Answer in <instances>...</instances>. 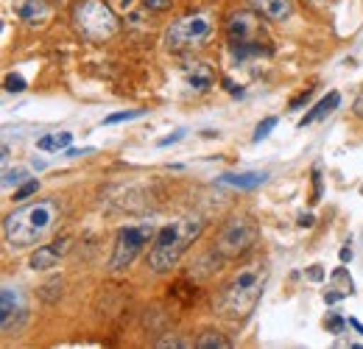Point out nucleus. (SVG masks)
<instances>
[{
	"mask_svg": "<svg viewBox=\"0 0 363 349\" xmlns=\"http://www.w3.org/2000/svg\"><path fill=\"white\" fill-rule=\"evenodd\" d=\"M227 34L238 62L260 56V53H269V45L260 43L266 31L260 28V23H257V17L252 11H235L227 23Z\"/></svg>",
	"mask_w": 363,
	"mask_h": 349,
	"instance_id": "obj_4",
	"label": "nucleus"
},
{
	"mask_svg": "<svg viewBox=\"0 0 363 349\" xmlns=\"http://www.w3.org/2000/svg\"><path fill=\"white\" fill-rule=\"evenodd\" d=\"M252 240H255V226L246 218H232L227 226L221 229V235H218V252H221L224 257H235V255H240Z\"/></svg>",
	"mask_w": 363,
	"mask_h": 349,
	"instance_id": "obj_8",
	"label": "nucleus"
},
{
	"mask_svg": "<svg viewBox=\"0 0 363 349\" xmlns=\"http://www.w3.org/2000/svg\"><path fill=\"white\" fill-rule=\"evenodd\" d=\"M145 6H148V11H165L171 6V0H145Z\"/></svg>",
	"mask_w": 363,
	"mask_h": 349,
	"instance_id": "obj_25",
	"label": "nucleus"
},
{
	"mask_svg": "<svg viewBox=\"0 0 363 349\" xmlns=\"http://www.w3.org/2000/svg\"><path fill=\"white\" fill-rule=\"evenodd\" d=\"M62 255H65V246H59V243H53V246H40V249L31 255L28 265H31L34 271H45V268L59 265Z\"/></svg>",
	"mask_w": 363,
	"mask_h": 349,
	"instance_id": "obj_12",
	"label": "nucleus"
},
{
	"mask_svg": "<svg viewBox=\"0 0 363 349\" xmlns=\"http://www.w3.org/2000/svg\"><path fill=\"white\" fill-rule=\"evenodd\" d=\"M266 182V174H224L221 176V184L229 187H238V190H255Z\"/></svg>",
	"mask_w": 363,
	"mask_h": 349,
	"instance_id": "obj_13",
	"label": "nucleus"
},
{
	"mask_svg": "<svg viewBox=\"0 0 363 349\" xmlns=\"http://www.w3.org/2000/svg\"><path fill=\"white\" fill-rule=\"evenodd\" d=\"M341 297H344L341 291H330V294H324V302L327 305H335V302H341Z\"/></svg>",
	"mask_w": 363,
	"mask_h": 349,
	"instance_id": "obj_28",
	"label": "nucleus"
},
{
	"mask_svg": "<svg viewBox=\"0 0 363 349\" xmlns=\"http://www.w3.org/2000/svg\"><path fill=\"white\" fill-rule=\"evenodd\" d=\"M350 260H352V249L344 246V249H341V262H350Z\"/></svg>",
	"mask_w": 363,
	"mask_h": 349,
	"instance_id": "obj_29",
	"label": "nucleus"
},
{
	"mask_svg": "<svg viewBox=\"0 0 363 349\" xmlns=\"http://www.w3.org/2000/svg\"><path fill=\"white\" fill-rule=\"evenodd\" d=\"M274 126H277V118H266V121H260V123H257V129H255V134H252V140H255V143L266 140V137L274 131Z\"/></svg>",
	"mask_w": 363,
	"mask_h": 349,
	"instance_id": "obj_19",
	"label": "nucleus"
},
{
	"mask_svg": "<svg viewBox=\"0 0 363 349\" xmlns=\"http://www.w3.org/2000/svg\"><path fill=\"white\" fill-rule=\"evenodd\" d=\"M305 277H311L313 282H321V279H324V271H321V265H311V268L305 271Z\"/></svg>",
	"mask_w": 363,
	"mask_h": 349,
	"instance_id": "obj_26",
	"label": "nucleus"
},
{
	"mask_svg": "<svg viewBox=\"0 0 363 349\" xmlns=\"http://www.w3.org/2000/svg\"><path fill=\"white\" fill-rule=\"evenodd\" d=\"M23 318H26V297H23V291L6 285L3 294H0V330L9 333Z\"/></svg>",
	"mask_w": 363,
	"mask_h": 349,
	"instance_id": "obj_9",
	"label": "nucleus"
},
{
	"mask_svg": "<svg viewBox=\"0 0 363 349\" xmlns=\"http://www.w3.org/2000/svg\"><path fill=\"white\" fill-rule=\"evenodd\" d=\"M23 182H28L26 171H6V176H3V187H11V184H23Z\"/></svg>",
	"mask_w": 363,
	"mask_h": 349,
	"instance_id": "obj_21",
	"label": "nucleus"
},
{
	"mask_svg": "<svg viewBox=\"0 0 363 349\" xmlns=\"http://www.w3.org/2000/svg\"><path fill=\"white\" fill-rule=\"evenodd\" d=\"M350 327H355V330H358V333L363 336V324L358 321V318H350Z\"/></svg>",
	"mask_w": 363,
	"mask_h": 349,
	"instance_id": "obj_32",
	"label": "nucleus"
},
{
	"mask_svg": "<svg viewBox=\"0 0 363 349\" xmlns=\"http://www.w3.org/2000/svg\"><path fill=\"white\" fill-rule=\"evenodd\" d=\"M37 190H40V182H37V179H28V182H23V184L14 190V201H26V199H31Z\"/></svg>",
	"mask_w": 363,
	"mask_h": 349,
	"instance_id": "obj_17",
	"label": "nucleus"
},
{
	"mask_svg": "<svg viewBox=\"0 0 363 349\" xmlns=\"http://www.w3.org/2000/svg\"><path fill=\"white\" fill-rule=\"evenodd\" d=\"M56 221H59V204L53 199H43V201H34V204H26L9 213V218L3 221V235L9 246L28 249L45 238L56 226Z\"/></svg>",
	"mask_w": 363,
	"mask_h": 349,
	"instance_id": "obj_1",
	"label": "nucleus"
},
{
	"mask_svg": "<svg viewBox=\"0 0 363 349\" xmlns=\"http://www.w3.org/2000/svg\"><path fill=\"white\" fill-rule=\"evenodd\" d=\"M213 34V23L207 14H190V17H182L177 20L171 28H168V45L177 48V50H187V48H199L210 40Z\"/></svg>",
	"mask_w": 363,
	"mask_h": 349,
	"instance_id": "obj_7",
	"label": "nucleus"
},
{
	"mask_svg": "<svg viewBox=\"0 0 363 349\" xmlns=\"http://www.w3.org/2000/svg\"><path fill=\"white\" fill-rule=\"evenodd\" d=\"M73 26L90 43H106L121 28L118 14L104 0H82V3H76V9H73Z\"/></svg>",
	"mask_w": 363,
	"mask_h": 349,
	"instance_id": "obj_3",
	"label": "nucleus"
},
{
	"mask_svg": "<svg viewBox=\"0 0 363 349\" xmlns=\"http://www.w3.org/2000/svg\"><path fill=\"white\" fill-rule=\"evenodd\" d=\"M313 3H324V0H313Z\"/></svg>",
	"mask_w": 363,
	"mask_h": 349,
	"instance_id": "obj_34",
	"label": "nucleus"
},
{
	"mask_svg": "<svg viewBox=\"0 0 363 349\" xmlns=\"http://www.w3.org/2000/svg\"><path fill=\"white\" fill-rule=\"evenodd\" d=\"M45 14H48L45 0H26V3L20 6V17L28 20V23H40Z\"/></svg>",
	"mask_w": 363,
	"mask_h": 349,
	"instance_id": "obj_15",
	"label": "nucleus"
},
{
	"mask_svg": "<svg viewBox=\"0 0 363 349\" xmlns=\"http://www.w3.org/2000/svg\"><path fill=\"white\" fill-rule=\"evenodd\" d=\"M299 223H302V226H313V216H302Z\"/></svg>",
	"mask_w": 363,
	"mask_h": 349,
	"instance_id": "obj_33",
	"label": "nucleus"
},
{
	"mask_svg": "<svg viewBox=\"0 0 363 349\" xmlns=\"http://www.w3.org/2000/svg\"><path fill=\"white\" fill-rule=\"evenodd\" d=\"M3 87L9 89V92H23V89H26V82H23V76L9 73V76H6V82H3Z\"/></svg>",
	"mask_w": 363,
	"mask_h": 349,
	"instance_id": "obj_20",
	"label": "nucleus"
},
{
	"mask_svg": "<svg viewBox=\"0 0 363 349\" xmlns=\"http://www.w3.org/2000/svg\"><path fill=\"white\" fill-rule=\"evenodd\" d=\"M201 229H204V221L199 216H187V218H179L168 223V226H162L154 235V246L148 252L151 271H157V274L171 271L179 262L182 255L187 252V246L201 235Z\"/></svg>",
	"mask_w": 363,
	"mask_h": 349,
	"instance_id": "obj_2",
	"label": "nucleus"
},
{
	"mask_svg": "<svg viewBox=\"0 0 363 349\" xmlns=\"http://www.w3.org/2000/svg\"><path fill=\"white\" fill-rule=\"evenodd\" d=\"M143 112L140 109H123V112H115V115H109L104 123L106 126H115V123H123V121H135V118H140Z\"/></svg>",
	"mask_w": 363,
	"mask_h": 349,
	"instance_id": "obj_18",
	"label": "nucleus"
},
{
	"mask_svg": "<svg viewBox=\"0 0 363 349\" xmlns=\"http://www.w3.org/2000/svg\"><path fill=\"white\" fill-rule=\"evenodd\" d=\"M92 148H73V151H70V157H82V154H90Z\"/></svg>",
	"mask_w": 363,
	"mask_h": 349,
	"instance_id": "obj_31",
	"label": "nucleus"
},
{
	"mask_svg": "<svg viewBox=\"0 0 363 349\" xmlns=\"http://www.w3.org/2000/svg\"><path fill=\"white\" fill-rule=\"evenodd\" d=\"M187 131L184 129H179V131H174V134H168V137H162L160 143H157V148H168V145H174V143H179L182 137H184Z\"/></svg>",
	"mask_w": 363,
	"mask_h": 349,
	"instance_id": "obj_23",
	"label": "nucleus"
},
{
	"mask_svg": "<svg viewBox=\"0 0 363 349\" xmlns=\"http://www.w3.org/2000/svg\"><path fill=\"white\" fill-rule=\"evenodd\" d=\"M73 143V134L70 131H53V134H45L37 140V148L40 151H62Z\"/></svg>",
	"mask_w": 363,
	"mask_h": 349,
	"instance_id": "obj_14",
	"label": "nucleus"
},
{
	"mask_svg": "<svg viewBox=\"0 0 363 349\" xmlns=\"http://www.w3.org/2000/svg\"><path fill=\"white\" fill-rule=\"evenodd\" d=\"M255 6V11L266 20H274V23H282L291 17L294 11V0H249Z\"/></svg>",
	"mask_w": 363,
	"mask_h": 349,
	"instance_id": "obj_10",
	"label": "nucleus"
},
{
	"mask_svg": "<svg viewBox=\"0 0 363 349\" xmlns=\"http://www.w3.org/2000/svg\"><path fill=\"white\" fill-rule=\"evenodd\" d=\"M355 115H358V118H363V92L358 95V101H355Z\"/></svg>",
	"mask_w": 363,
	"mask_h": 349,
	"instance_id": "obj_30",
	"label": "nucleus"
},
{
	"mask_svg": "<svg viewBox=\"0 0 363 349\" xmlns=\"http://www.w3.org/2000/svg\"><path fill=\"white\" fill-rule=\"evenodd\" d=\"M151 235H154L151 223H140V226H126V229H121V232H118V240H115V252H112L109 268H112V271L129 268V265L140 257L143 246L151 240Z\"/></svg>",
	"mask_w": 363,
	"mask_h": 349,
	"instance_id": "obj_6",
	"label": "nucleus"
},
{
	"mask_svg": "<svg viewBox=\"0 0 363 349\" xmlns=\"http://www.w3.org/2000/svg\"><path fill=\"white\" fill-rule=\"evenodd\" d=\"M196 347L199 349H227V347H232V344H229L227 336H221V333H216V330H207V333L199 336Z\"/></svg>",
	"mask_w": 363,
	"mask_h": 349,
	"instance_id": "obj_16",
	"label": "nucleus"
},
{
	"mask_svg": "<svg viewBox=\"0 0 363 349\" xmlns=\"http://www.w3.org/2000/svg\"><path fill=\"white\" fill-rule=\"evenodd\" d=\"M313 187H316L313 201H318V199H321V174H318V168H313Z\"/></svg>",
	"mask_w": 363,
	"mask_h": 349,
	"instance_id": "obj_27",
	"label": "nucleus"
},
{
	"mask_svg": "<svg viewBox=\"0 0 363 349\" xmlns=\"http://www.w3.org/2000/svg\"><path fill=\"white\" fill-rule=\"evenodd\" d=\"M260 294H263V271L260 268L238 271L229 282L227 297H224L227 299V313L232 318H246L255 310Z\"/></svg>",
	"mask_w": 363,
	"mask_h": 349,
	"instance_id": "obj_5",
	"label": "nucleus"
},
{
	"mask_svg": "<svg viewBox=\"0 0 363 349\" xmlns=\"http://www.w3.org/2000/svg\"><path fill=\"white\" fill-rule=\"evenodd\" d=\"M338 104H341V92H338V89L327 92V95L318 101L311 112H305V118H302V123H299V126H311V123H316V121H321V118H327Z\"/></svg>",
	"mask_w": 363,
	"mask_h": 349,
	"instance_id": "obj_11",
	"label": "nucleus"
},
{
	"mask_svg": "<svg viewBox=\"0 0 363 349\" xmlns=\"http://www.w3.org/2000/svg\"><path fill=\"white\" fill-rule=\"evenodd\" d=\"M333 279H338V282H344V285H347V288H350V294H352V291H355V288H352V282H350V279H352V277H350V274H347V268H335V271H333Z\"/></svg>",
	"mask_w": 363,
	"mask_h": 349,
	"instance_id": "obj_24",
	"label": "nucleus"
},
{
	"mask_svg": "<svg viewBox=\"0 0 363 349\" xmlns=\"http://www.w3.org/2000/svg\"><path fill=\"white\" fill-rule=\"evenodd\" d=\"M324 330H330V333H335V336H338V333L344 330V318H341V316H330V318L324 321Z\"/></svg>",
	"mask_w": 363,
	"mask_h": 349,
	"instance_id": "obj_22",
	"label": "nucleus"
}]
</instances>
